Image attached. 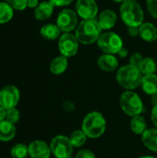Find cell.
<instances>
[{
	"label": "cell",
	"mask_w": 157,
	"mask_h": 158,
	"mask_svg": "<svg viewBox=\"0 0 157 158\" xmlns=\"http://www.w3.org/2000/svg\"><path fill=\"white\" fill-rule=\"evenodd\" d=\"M119 16L128 27H140L144 22L143 9L137 0H127L121 3Z\"/></svg>",
	"instance_id": "6da1fadb"
},
{
	"label": "cell",
	"mask_w": 157,
	"mask_h": 158,
	"mask_svg": "<svg viewBox=\"0 0 157 158\" xmlns=\"http://www.w3.org/2000/svg\"><path fill=\"white\" fill-rule=\"evenodd\" d=\"M102 31L97 19H82L75 30V35L80 44L89 45L97 42Z\"/></svg>",
	"instance_id": "7a4b0ae2"
},
{
	"label": "cell",
	"mask_w": 157,
	"mask_h": 158,
	"mask_svg": "<svg viewBox=\"0 0 157 158\" xmlns=\"http://www.w3.org/2000/svg\"><path fill=\"white\" fill-rule=\"evenodd\" d=\"M143 74L139 67L125 65L118 69L116 79L118 83L127 91H132L142 85Z\"/></svg>",
	"instance_id": "3957f363"
},
{
	"label": "cell",
	"mask_w": 157,
	"mask_h": 158,
	"mask_svg": "<svg viewBox=\"0 0 157 158\" xmlns=\"http://www.w3.org/2000/svg\"><path fill=\"white\" fill-rule=\"evenodd\" d=\"M106 129V121L105 117L97 111L88 113L81 125V130L90 139H97L101 137Z\"/></svg>",
	"instance_id": "277c9868"
},
{
	"label": "cell",
	"mask_w": 157,
	"mask_h": 158,
	"mask_svg": "<svg viewBox=\"0 0 157 158\" xmlns=\"http://www.w3.org/2000/svg\"><path fill=\"white\" fill-rule=\"evenodd\" d=\"M96 43L104 54L117 55L123 47V40L120 35L110 31L102 32Z\"/></svg>",
	"instance_id": "5b68a950"
},
{
	"label": "cell",
	"mask_w": 157,
	"mask_h": 158,
	"mask_svg": "<svg viewBox=\"0 0 157 158\" xmlns=\"http://www.w3.org/2000/svg\"><path fill=\"white\" fill-rule=\"evenodd\" d=\"M119 104L124 113L131 118L140 115L143 111V101L133 91L124 92L120 96Z\"/></svg>",
	"instance_id": "8992f818"
},
{
	"label": "cell",
	"mask_w": 157,
	"mask_h": 158,
	"mask_svg": "<svg viewBox=\"0 0 157 158\" xmlns=\"http://www.w3.org/2000/svg\"><path fill=\"white\" fill-rule=\"evenodd\" d=\"M79 16L71 8H63L56 17V25L61 32H71L79 25Z\"/></svg>",
	"instance_id": "52a82bcc"
},
{
	"label": "cell",
	"mask_w": 157,
	"mask_h": 158,
	"mask_svg": "<svg viewBox=\"0 0 157 158\" xmlns=\"http://www.w3.org/2000/svg\"><path fill=\"white\" fill-rule=\"evenodd\" d=\"M80 43L75 34L71 32H65L60 35L58 38V50L61 56L66 57H72L74 56L79 50Z\"/></svg>",
	"instance_id": "ba28073f"
},
{
	"label": "cell",
	"mask_w": 157,
	"mask_h": 158,
	"mask_svg": "<svg viewBox=\"0 0 157 158\" xmlns=\"http://www.w3.org/2000/svg\"><path fill=\"white\" fill-rule=\"evenodd\" d=\"M73 145L69 138L65 135H57L52 139L50 149L52 154L56 158H67L72 155Z\"/></svg>",
	"instance_id": "9c48e42d"
},
{
	"label": "cell",
	"mask_w": 157,
	"mask_h": 158,
	"mask_svg": "<svg viewBox=\"0 0 157 158\" xmlns=\"http://www.w3.org/2000/svg\"><path fill=\"white\" fill-rule=\"evenodd\" d=\"M20 99V93L15 85H6L0 90V106L5 110L16 107Z\"/></svg>",
	"instance_id": "30bf717a"
},
{
	"label": "cell",
	"mask_w": 157,
	"mask_h": 158,
	"mask_svg": "<svg viewBox=\"0 0 157 158\" xmlns=\"http://www.w3.org/2000/svg\"><path fill=\"white\" fill-rule=\"evenodd\" d=\"M75 11L82 19H93L97 16L99 7L95 0H77Z\"/></svg>",
	"instance_id": "8fae6325"
},
{
	"label": "cell",
	"mask_w": 157,
	"mask_h": 158,
	"mask_svg": "<svg viewBox=\"0 0 157 158\" xmlns=\"http://www.w3.org/2000/svg\"><path fill=\"white\" fill-rule=\"evenodd\" d=\"M29 156L31 158H50L51 149L45 142L36 140L31 142L29 145Z\"/></svg>",
	"instance_id": "7c38bea8"
},
{
	"label": "cell",
	"mask_w": 157,
	"mask_h": 158,
	"mask_svg": "<svg viewBox=\"0 0 157 158\" xmlns=\"http://www.w3.org/2000/svg\"><path fill=\"white\" fill-rule=\"evenodd\" d=\"M97 21L102 28L103 31H110L112 28L115 27L117 21H118V15L117 13L112 9H105L103 10L99 15Z\"/></svg>",
	"instance_id": "4fadbf2b"
},
{
	"label": "cell",
	"mask_w": 157,
	"mask_h": 158,
	"mask_svg": "<svg viewBox=\"0 0 157 158\" xmlns=\"http://www.w3.org/2000/svg\"><path fill=\"white\" fill-rule=\"evenodd\" d=\"M98 68L105 72H111L118 68V59L115 55L104 54L97 59Z\"/></svg>",
	"instance_id": "5bb4252c"
},
{
	"label": "cell",
	"mask_w": 157,
	"mask_h": 158,
	"mask_svg": "<svg viewBox=\"0 0 157 158\" xmlns=\"http://www.w3.org/2000/svg\"><path fill=\"white\" fill-rule=\"evenodd\" d=\"M55 6L48 0L41 2L38 6L34 9V17L38 20H46L48 19L53 12H54Z\"/></svg>",
	"instance_id": "9a60e30c"
},
{
	"label": "cell",
	"mask_w": 157,
	"mask_h": 158,
	"mask_svg": "<svg viewBox=\"0 0 157 158\" xmlns=\"http://www.w3.org/2000/svg\"><path fill=\"white\" fill-rule=\"evenodd\" d=\"M140 37L148 43L157 40V27L152 22H143L140 26Z\"/></svg>",
	"instance_id": "2e32d148"
},
{
	"label": "cell",
	"mask_w": 157,
	"mask_h": 158,
	"mask_svg": "<svg viewBox=\"0 0 157 158\" xmlns=\"http://www.w3.org/2000/svg\"><path fill=\"white\" fill-rule=\"evenodd\" d=\"M68 67V57L60 55L55 57L51 61L49 69H50V72L54 75H61L67 70Z\"/></svg>",
	"instance_id": "e0dca14e"
},
{
	"label": "cell",
	"mask_w": 157,
	"mask_h": 158,
	"mask_svg": "<svg viewBox=\"0 0 157 158\" xmlns=\"http://www.w3.org/2000/svg\"><path fill=\"white\" fill-rule=\"evenodd\" d=\"M16 126L15 124L3 120L0 122V141L1 142H9L14 139L16 135Z\"/></svg>",
	"instance_id": "ac0fdd59"
},
{
	"label": "cell",
	"mask_w": 157,
	"mask_h": 158,
	"mask_svg": "<svg viewBox=\"0 0 157 158\" xmlns=\"http://www.w3.org/2000/svg\"><path fill=\"white\" fill-rule=\"evenodd\" d=\"M142 141L147 149L157 153V129H147L142 135Z\"/></svg>",
	"instance_id": "d6986e66"
},
{
	"label": "cell",
	"mask_w": 157,
	"mask_h": 158,
	"mask_svg": "<svg viewBox=\"0 0 157 158\" xmlns=\"http://www.w3.org/2000/svg\"><path fill=\"white\" fill-rule=\"evenodd\" d=\"M142 88L143 92L148 95L157 94V75L149 74L143 75L142 81Z\"/></svg>",
	"instance_id": "ffe728a7"
},
{
	"label": "cell",
	"mask_w": 157,
	"mask_h": 158,
	"mask_svg": "<svg viewBox=\"0 0 157 158\" xmlns=\"http://www.w3.org/2000/svg\"><path fill=\"white\" fill-rule=\"evenodd\" d=\"M60 32L61 31L59 30L57 25L53 24V23H47L43 25L40 30L41 36L47 41H53V40L58 39L61 35Z\"/></svg>",
	"instance_id": "44dd1931"
},
{
	"label": "cell",
	"mask_w": 157,
	"mask_h": 158,
	"mask_svg": "<svg viewBox=\"0 0 157 158\" xmlns=\"http://www.w3.org/2000/svg\"><path fill=\"white\" fill-rule=\"evenodd\" d=\"M130 129L135 134L143 135V132L147 130V123L145 118L141 115L132 117L130 120Z\"/></svg>",
	"instance_id": "7402d4cb"
},
{
	"label": "cell",
	"mask_w": 157,
	"mask_h": 158,
	"mask_svg": "<svg viewBox=\"0 0 157 158\" xmlns=\"http://www.w3.org/2000/svg\"><path fill=\"white\" fill-rule=\"evenodd\" d=\"M139 69L143 75L155 74L157 71V63L153 57H144L139 66Z\"/></svg>",
	"instance_id": "603a6c76"
},
{
	"label": "cell",
	"mask_w": 157,
	"mask_h": 158,
	"mask_svg": "<svg viewBox=\"0 0 157 158\" xmlns=\"http://www.w3.org/2000/svg\"><path fill=\"white\" fill-rule=\"evenodd\" d=\"M14 16V9L6 3L0 2V24L7 23Z\"/></svg>",
	"instance_id": "cb8c5ba5"
},
{
	"label": "cell",
	"mask_w": 157,
	"mask_h": 158,
	"mask_svg": "<svg viewBox=\"0 0 157 158\" xmlns=\"http://www.w3.org/2000/svg\"><path fill=\"white\" fill-rule=\"evenodd\" d=\"M68 138H69V141H70L71 144L73 145V147L80 148L82 145H84L88 137L85 135V133L82 131V130H76L70 134V136Z\"/></svg>",
	"instance_id": "d4e9b609"
},
{
	"label": "cell",
	"mask_w": 157,
	"mask_h": 158,
	"mask_svg": "<svg viewBox=\"0 0 157 158\" xmlns=\"http://www.w3.org/2000/svg\"><path fill=\"white\" fill-rule=\"evenodd\" d=\"M10 155L13 158H26L29 156V148L24 143H17L11 148Z\"/></svg>",
	"instance_id": "484cf974"
},
{
	"label": "cell",
	"mask_w": 157,
	"mask_h": 158,
	"mask_svg": "<svg viewBox=\"0 0 157 158\" xmlns=\"http://www.w3.org/2000/svg\"><path fill=\"white\" fill-rule=\"evenodd\" d=\"M20 118V112L17 107H13L6 110V120L16 124Z\"/></svg>",
	"instance_id": "4316f807"
},
{
	"label": "cell",
	"mask_w": 157,
	"mask_h": 158,
	"mask_svg": "<svg viewBox=\"0 0 157 158\" xmlns=\"http://www.w3.org/2000/svg\"><path fill=\"white\" fill-rule=\"evenodd\" d=\"M13 9L24 10L27 7V0H5Z\"/></svg>",
	"instance_id": "83f0119b"
},
{
	"label": "cell",
	"mask_w": 157,
	"mask_h": 158,
	"mask_svg": "<svg viewBox=\"0 0 157 158\" xmlns=\"http://www.w3.org/2000/svg\"><path fill=\"white\" fill-rule=\"evenodd\" d=\"M146 6L150 15L157 19V0H146Z\"/></svg>",
	"instance_id": "f1b7e54d"
},
{
	"label": "cell",
	"mask_w": 157,
	"mask_h": 158,
	"mask_svg": "<svg viewBox=\"0 0 157 158\" xmlns=\"http://www.w3.org/2000/svg\"><path fill=\"white\" fill-rule=\"evenodd\" d=\"M143 58L144 57L143 56V55L141 53L135 52V53L131 54L130 56V64L133 65V66H136V67H139Z\"/></svg>",
	"instance_id": "f546056e"
},
{
	"label": "cell",
	"mask_w": 157,
	"mask_h": 158,
	"mask_svg": "<svg viewBox=\"0 0 157 158\" xmlns=\"http://www.w3.org/2000/svg\"><path fill=\"white\" fill-rule=\"evenodd\" d=\"M75 158H95V156L92 151L88 149H82L77 153Z\"/></svg>",
	"instance_id": "4dcf8cb0"
},
{
	"label": "cell",
	"mask_w": 157,
	"mask_h": 158,
	"mask_svg": "<svg viewBox=\"0 0 157 158\" xmlns=\"http://www.w3.org/2000/svg\"><path fill=\"white\" fill-rule=\"evenodd\" d=\"M55 6H67L68 5H70L72 2H74L75 0H49Z\"/></svg>",
	"instance_id": "1f68e13d"
},
{
	"label": "cell",
	"mask_w": 157,
	"mask_h": 158,
	"mask_svg": "<svg viewBox=\"0 0 157 158\" xmlns=\"http://www.w3.org/2000/svg\"><path fill=\"white\" fill-rule=\"evenodd\" d=\"M128 34L133 38L140 36V27H135V26L128 27Z\"/></svg>",
	"instance_id": "d6a6232c"
},
{
	"label": "cell",
	"mask_w": 157,
	"mask_h": 158,
	"mask_svg": "<svg viewBox=\"0 0 157 158\" xmlns=\"http://www.w3.org/2000/svg\"><path fill=\"white\" fill-rule=\"evenodd\" d=\"M63 108L68 111V112H70V111H73L75 110V105L71 102V101H66L63 103Z\"/></svg>",
	"instance_id": "836d02e7"
},
{
	"label": "cell",
	"mask_w": 157,
	"mask_h": 158,
	"mask_svg": "<svg viewBox=\"0 0 157 158\" xmlns=\"http://www.w3.org/2000/svg\"><path fill=\"white\" fill-rule=\"evenodd\" d=\"M151 119L154 123V125L157 128V106H154L152 109V113H151Z\"/></svg>",
	"instance_id": "e575fe53"
},
{
	"label": "cell",
	"mask_w": 157,
	"mask_h": 158,
	"mask_svg": "<svg viewBox=\"0 0 157 158\" xmlns=\"http://www.w3.org/2000/svg\"><path fill=\"white\" fill-rule=\"evenodd\" d=\"M39 1L38 0H27V6L30 8H36L39 5Z\"/></svg>",
	"instance_id": "d590c367"
},
{
	"label": "cell",
	"mask_w": 157,
	"mask_h": 158,
	"mask_svg": "<svg viewBox=\"0 0 157 158\" xmlns=\"http://www.w3.org/2000/svg\"><path fill=\"white\" fill-rule=\"evenodd\" d=\"M119 57H121V58H125V57H127L128 56V55H129V51H128V49H126L124 46L119 50V52L117 54Z\"/></svg>",
	"instance_id": "8d00e7d4"
},
{
	"label": "cell",
	"mask_w": 157,
	"mask_h": 158,
	"mask_svg": "<svg viewBox=\"0 0 157 158\" xmlns=\"http://www.w3.org/2000/svg\"><path fill=\"white\" fill-rule=\"evenodd\" d=\"M6 119V110L0 106V122Z\"/></svg>",
	"instance_id": "74e56055"
},
{
	"label": "cell",
	"mask_w": 157,
	"mask_h": 158,
	"mask_svg": "<svg viewBox=\"0 0 157 158\" xmlns=\"http://www.w3.org/2000/svg\"><path fill=\"white\" fill-rule=\"evenodd\" d=\"M151 102H152L154 106H157V94H154L151 96Z\"/></svg>",
	"instance_id": "f35d334b"
},
{
	"label": "cell",
	"mask_w": 157,
	"mask_h": 158,
	"mask_svg": "<svg viewBox=\"0 0 157 158\" xmlns=\"http://www.w3.org/2000/svg\"><path fill=\"white\" fill-rule=\"evenodd\" d=\"M110 1H113V2H116V3H123L127 0H110Z\"/></svg>",
	"instance_id": "ab89813d"
},
{
	"label": "cell",
	"mask_w": 157,
	"mask_h": 158,
	"mask_svg": "<svg viewBox=\"0 0 157 158\" xmlns=\"http://www.w3.org/2000/svg\"><path fill=\"white\" fill-rule=\"evenodd\" d=\"M140 158H155L153 157V156H142V157Z\"/></svg>",
	"instance_id": "60d3db41"
},
{
	"label": "cell",
	"mask_w": 157,
	"mask_h": 158,
	"mask_svg": "<svg viewBox=\"0 0 157 158\" xmlns=\"http://www.w3.org/2000/svg\"><path fill=\"white\" fill-rule=\"evenodd\" d=\"M67 158H74V157H72V156H68V157H67Z\"/></svg>",
	"instance_id": "b9f144b4"
}]
</instances>
